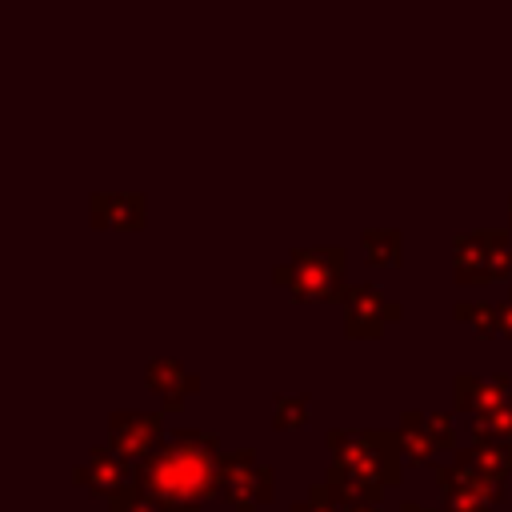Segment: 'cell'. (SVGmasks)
<instances>
[{"instance_id":"cell-1","label":"cell","mask_w":512,"mask_h":512,"mask_svg":"<svg viewBox=\"0 0 512 512\" xmlns=\"http://www.w3.org/2000/svg\"><path fill=\"white\" fill-rule=\"evenodd\" d=\"M220 440L200 428H172L144 460H136V484L164 512H200L208 500L224 496Z\"/></svg>"},{"instance_id":"cell-2","label":"cell","mask_w":512,"mask_h":512,"mask_svg":"<svg viewBox=\"0 0 512 512\" xmlns=\"http://www.w3.org/2000/svg\"><path fill=\"white\" fill-rule=\"evenodd\" d=\"M332 464L328 484L340 500H380L384 488L400 484V436L380 428H332L328 432Z\"/></svg>"},{"instance_id":"cell-3","label":"cell","mask_w":512,"mask_h":512,"mask_svg":"<svg viewBox=\"0 0 512 512\" xmlns=\"http://www.w3.org/2000/svg\"><path fill=\"white\" fill-rule=\"evenodd\" d=\"M272 280L288 288L292 300L312 304V300H340L344 296V248L336 244H316V248H296L284 264L272 268Z\"/></svg>"},{"instance_id":"cell-4","label":"cell","mask_w":512,"mask_h":512,"mask_svg":"<svg viewBox=\"0 0 512 512\" xmlns=\"http://www.w3.org/2000/svg\"><path fill=\"white\" fill-rule=\"evenodd\" d=\"M220 484H224V500L236 512H256V504H268L276 496V476L264 460H256L248 448L224 452L220 460Z\"/></svg>"},{"instance_id":"cell-5","label":"cell","mask_w":512,"mask_h":512,"mask_svg":"<svg viewBox=\"0 0 512 512\" xmlns=\"http://www.w3.org/2000/svg\"><path fill=\"white\" fill-rule=\"evenodd\" d=\"M340 304H344V332L356 340H376L392 320L404 316V308L388 300L376 284H348Z\"/></svg>"},{"instance_id":"cell-6","label":"cell","mask_w":512,"mask_h":512,"mask_svg":"<svg viewBox=\"0 0 512 512\" xmlns=\"http://www.w3.org/2000/svg\"><path fill=\"white\" fill-rule=\"evenodd\" d=\"M164 436L168 432H164L160 412H112L108 416V444L124 460H144Z\"/></svg>"},{"instance_id":"cell-7","label":"cell","mask_w":512,"mask_h":512,"mask_svg":"<svg viewBox=\"0 0 512 512\" xmlns=\"http://www.w3.org/2000/svg\"><path fill=\"white\" fill-rule=\"evenodd\" d=\"M508 396H512L508 376H472V372H460L452 380V404H456V412L480 416V412L504 404Z\"/></svg>"},{"instance_id":"cell-8","label":"cell","mask_w":512,"mask_h":512,"mask_svg":"<svg viewBox=\"0 0 512 512\" xmlns=\"http://www.w3.org/2000/svg\"><path fill=\"white\" fill-rule=\"evenodd\" d=\"M76 484H84V488H92L96 496H116L120 488H128L136 476H128V468H124V456L120 452H112V448H92V456H88V464H80L76 472Z\"/></svg>"},{"instance_id":"cell-9","label":"cell","mask_w":512,"mask_h":512,"mask_svg":"<svg viewBox=\"0 0 512 512\" xmlns=\"http://www.w3.org/2000/svg\"><path fill=\"white\" fill-rule=\"evenodd\" d=\"M144 376H148V388L160 396V404H164L168 412L184 408V396L200 388V380H196V376H188V372H184V364H180V360H172V356H164V360H148Z\"/></svg>"},{"instance_id":"cell-10","label":"cell","mask_w":512,"mask_h":512,"mask_svg":"<svg viewBox=\"0 0 512 512\" xmlns=\"http://www.w3.org/2000/svg\"><path fill=\"white\" fill-rule=\"evenodd\" d=\"M92 224H100V228H140L144 224V196H124V192L92 196Z\"/></svg>"},{"instance_id":"cell-11","label":"cell","mask_w":512,"mask_h":512,"mask_svg":"<svg viewBox=\"0 0 512 512\" xmlns=\"http://www.w3.org/2000/svg\"><path fill=\"white\" fill-rule=\"evenodd\" d=\"M484 264H488V252H484L480 232H468V236L452 240V276L460 284H488L484 280Z\"/></svg>"},{"instance_id":"cell-12","label":"cell","mask_w":512,"mask_h":512,"mask_svg":"<svg viewBox=\"0 0 512 512\" xmlns=\"http://www.w3.org/2000/svg\"><path fill=\"white\" fill-rule=\"evenodd\" d=\"M396 436H400V452H404V460H412V464H432L436 452H440L436 440L428 436L420 412H404V420L396 424Z\"/></svg>"},{"instance_id":"cell-13","label":"cell","mask_w":512,"mask_h":512,"mask_svg":"<svg viewBox=\"0 0 512 512\" xmlns=\"http://www.w3.org/2000/svg\"><path fill=\"white\" fill-rule=\"evenodd\" d=\"M456 460H464L468 468H476L484 476H500V480L512 472V452L504 440H476L472 448H460Z\"/></svg>"},{"instance_id":"cell-14","label":"cell","mask_w":512,"mask_h":512,"mask_svg":"<svg viewBox=\"0 0 512 512\" xmlns=\"http://www.w3.org/2000/svg\"><path fill=\"white\" fill-rule=\"evenodd\" d=\"M360 244H364V260H368V264H388V268H396V264L404 260V236H400L396 228H368Z\"/></svg>"},{"instance_id":"cell-15","label":"cell","mask_w":512,"mask_h":512,"mask_svg":"<svg viewBox=\"0 0 512 512\" xmlns=\"http://www.w3.org/2000/svg\"><path fill=\"white\" fill-rule=\"evenodd\" d=\"M452 316L460 324H468L476 336H492L500 332V304H488V300H460L452 308Z\"/></svg>"},{"instance_id":"cell-16","label":"cell","mask_w":512,"mask_h":512,"mask_svg":"<svg viewBox=\"0 0 512 512\" xmlns=\"http://www.w3.org/2000/svg\"><path fill=\"white\" fill-rule=\"evenodd\" d=\"M308 424V396L304 392H280L272 400V428L276 432H300Z\"/></svg>"},{"instance_id":"cell-17","label":"cell","mask_w":512,"mask_h":512,"mask_svg":"<svg viewBox=\"0 0 512 512\" xmlns=\"http://www.w3.org/2000/svg\"><path fill=\"white\" fill-rule=\"evenodd\" d=\"M472 436L476 440H508L512 436V396L480 416H472Z\"/></svg>"},{"instance_id":"cell-18","label":"cell","mask_w":512,"mask_h":512,"mask_svg":"<svg viewBox=\"0 0 512 512\" xmlns=\"http://www.w3.org/2000/svg\"><path fill=\"white\" fill-rule=\"evenodd\" d=\"M108 512H164V508H160V504L132 480L128 488H120L116 496H108Z\"/></svg>"},{"instance_id":"cell-19","label":"cell","mask_w":512,"mask_h":512,"mask_svg":"<svg viewBox=\"0 0 512 512\" xmlns=\"http://www.w3.org/2000/svg\"><path fill=\"white\" fill-rule=\"evenodd\" d=\"M424 428H428V436L436 440L440 452L456 448V428H452V416H448V412H428V416H424Z\"/></svg>"},{"instance_id":"cell-20","label":"cell","mask_w":512,"mask_h":512,"mask_svg":"<svg viewBox=\"0 0 512 512\" xmlns=\"http://www.w3.org/2000/svg\"><path fill=\"white\" fill-rule=\"evenodd\" d=\"M500 332L512 336V288H508V296H504V304H500Z\"/></svg>"},{"instance_id":"cell-21","label":"cell","mask_w":512,"mask_h":512,"mask_svg":"<svg viewBox=\"0 0 512 512\" xmlns=\"http://www.w3.org/2000/svg\"><path fill=\"white\" fill-rule=\"evenodd\" d=\"M344 512H376L372 500H344Z\"/></svg>"},{"instance_id":"cell-22","label":"cell","mask_w":512,"mask_h":512,"mask_svg":"<svg viewBox=\"0 0 512 512\" xmlns=\"http://www.w3.org/2000/svg\"><path fill=\"white\" fill-rule=\"evenodd\" d=\"M400 512H432V508H424V504H412V500H404V504H400Z\"/></svg>"},{"instance_id":"cell-23","label":"cell","mask_w":512,"mask_h":512,"mask_svg":"<svg viewBox=\"0 0 512 512\" xmlns=\"http://www.w3.org/2000/svg\"><path fill=\"white\" fill-rule=\"evenodd\" d=\"M504 444H508V452H512V436H508V440H504Z\"/></svg>"},{"instance_id":"cell-24","label":"cell","mask_w":512,"mask_h":512,"mask_svg":"<svg viewBox=\"0 0 512 512\" xmlns=\"http://www.w3.org/2000/svg\"><path fill=\"white\" fill-rule=\"evenodd\" d=\"M508 220H512V200H508Z\"/></svg>"}]
</instances>
